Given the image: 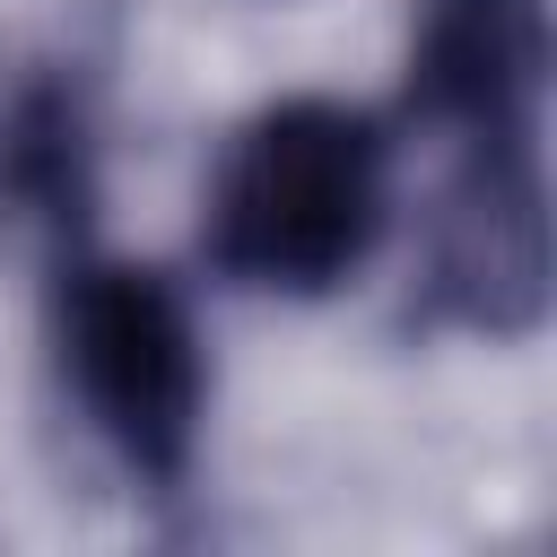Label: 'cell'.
Segmentation results:
<instances>
[{
  "mask_svg": "<svg viewBox=\"0 0 557 557\" xmlns=\"http://www.w3.org/2000/svg\"><path fill=\"white\" fill-rule=\"evenodd\" d=\"M540 96H548V0H418L409 113L444 148L540 139Z\"/></svg>",
  "mask_w": 557,
  "mask_h": 557,
  "instance_id": "cell-4",
  "label": "cell"
},
{
  "mask_svg": "<svg viewBox=\"0 0 557 557\" xmlns=\"http://www.w3.org/2000/svg\"><path fill=\"white\" fill-rule=\"evenodd\" d=\"M104 148L70 61H0V235L70 252L96 218Z\"/></svg>",
  "mask_w": 557,
  "mask_h": 557,
  "instance_id": "cell-5",
  "label": "cell"
},
{
  "mask_svg": "<svg viewBox=\"0 0 557 557\" xmlns=\"http://www.w3.org/2000/svg\"><path fill=\"white\" fill-rule=\"evenodd\" d=\"M392 226V139L366 104L278 96L261 104L209 174L200 252L252 296L348 287Z\"/></svg>",
  "mask_w": 557,
  "mask_h": 557,
  "instance_id": "cell-1",
  "label": "cell"
},
{
  "mask_svg": "<svg viewBox=\"0 0 557 557\" xmlns=\"http://www.w3.org/2000/svg\"><path fill=\"white\" fill-rule=\"evenodd\" d=\"M418 322L470 339H531L548 322V183L540 139L453 148L444 200L426 218Z\"/></svg>",
  "mask_w": 557,
  "mask_h": 557,
  "instance_id": "cell-3",
  "label": "cell"
},
{
  "mask_svg": "<svg viewBox=\"0 0 557 557\" xmlns=\"http://www.w3.org/2000/svg\"><path fill=\"white\" fill-rule=\"evenodd\" d=\"M52 366L122 479L157 496L191 479L200 426H209V348L165 270L70 252L52 287Z\"/></svg>",
  "mask_w": 557,
  "mask_h": 557,
  "instance_id": "cell-2",
  "label": "cell"
}]
</instances>
